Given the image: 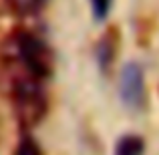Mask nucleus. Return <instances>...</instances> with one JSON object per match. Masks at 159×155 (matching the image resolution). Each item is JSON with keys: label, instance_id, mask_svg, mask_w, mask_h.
Returning a JSON list of instances; mask_svg holds the SVG:
<instances>
[{"label": "nucleus", "instance_id": "1", "mask_svg": "<svg viewBox=\"0 0 159 155\" xmlns=\"http://www.w3.org/2000/svg\"><path fill=\"white\" fill-rule=\"evenodd\" d=\"M2 61L12 77H36L47 81L51 52L36 34L16 30L2 43Z\"/></svg>", "mask_w": 159, "mask_h": 155}, {"label": "nucleus", "instance_id": "2", "mask_svg": "<svg viewBox=\"0 0 159 155\" xmlns=\"http://www.w3.org/2000/svg\"><path fill=\"white\" fill-rule=\"evenodd\" d=\"M10 91L18 121L26 127L36 125L47 113L44 81L36 77H12Z\"/></svg>", "mask_w": 159, "mask_h": 155}, {"label": "nucleus", "instance_id": "3", "mask_svg": "<svg viewBox=\"0 0 159 155\" xmlns=\"http://www.w3.org/2000/svg\"><path fill=\"white\" fill-rule=\"evenodd\" d=\"M119 93L129 109H141L145 103V73L139 62H127L121 71Z\"/></svg>", "mask_w": 159, "mask_h": 155}, {"label": "nucleus", "instance_id": "4", "mask_svg": "<svg viewBox=\"0 0 159 155\" xmlns=\"http://www.w3.org/2000/svg\"><path fill=\"white\" fill-rule=\"evenodd\" d=\"M115 155H143V141L137 135H127L117 143Z\"/></svg>", "mask_w": 159, "mask_h": 155}, {"label": "nucleus", "instance_id": "5", "mask_svg": "<svg viewBox=\"0 0 159 155\" xmlns=\"http://www.w3.org/2000/svg\"><path fill=\"white\" fill-rule=\"evenodd\" d=\"M8 4L10 10H14L16 14H22V16H30L34 12H39L43 8L44 0H4Z\"/></svg>", "mask_w": 159, "mask_h": 155}, {"label": "nucleus", "instance_id": "6", "mask_svg": "<svg viewBox=\"0 0 159 155\" xmlns=\"http://www.w3.org/2000/svg\"><path fill=\"white\" fill-rule=\"evenodd\" d=\"M91 6H93V14L95 18L103 20L109 14V8H111V0H91Z\"/></svg>", "mask_w": 159, "mask_h": 155}, {"label": "nucleus", "instance_id": "7", "mask_svg": "<svg viewBox=\"0 0 159 155\" xmlns=\"http://www.w3.org/2000/svg\"><path fill=\"white\" fill-rule=\"evenodd\" d=\"M16 155H40V153H39V147H36V143H32L28 137H24V139L20 141L18 149H16Z\"/></svg>", "mask_w": 159, "mask_h": 155}]
</instances>
